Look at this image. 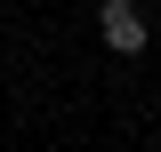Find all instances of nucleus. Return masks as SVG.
<instances>
[{"label": "nucleus", "mask_w": 161, "mask_h": 152, "mask_svg": "<svg viewBox=\"0 0 161 152\" xmlns=\"http://www.w3.org/2000/svg\"><path fill=\"white\" fill-rule=\"evenodd\" d=\"M97 32H105V48L137 56V48H145V8H137V0H105V8H97Z\"/></svg>", "instance_id": "1"}]
</instances>
